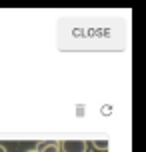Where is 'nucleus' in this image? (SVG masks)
<instances>
[{"instance_id": "obj_1", "label": "nucleus", "mask_w": 146, "mask_h": 152, "mask_svg": "<svg viewBox=\"0 0 146 152\" xmlns=\"http://www.w3.org/2000/svg\"><path fill=\"white\" fill-rule=\"evenodd\" d=\"M60 152H86V142L84 140H62L58 142Z\"/></svg>"}, {"instance_id": "obj_2", "label": "nucleus", "mask_w": 146, "mask_h": 152, "mask_svg": "<svg viewBox=\"0 0 146 152\" xmlns=\"http://www.w3.org/2000/svg\"><path fill=\"white\" fill-rule=\"evenodd\" d=\"M40 152H60L58 150V142H46V146H44Z\"/></svg>"}, {"instance_id": "obj_3", "label": "nucleus", "mask_w": 146, "mask_h": 152, "mask_svg": "<svg viewBox=\"0 0 146 152\" xmlns=\"http://www.w3.org/2000/svg\"><path fill=\"white\" fill-rule=\"evenodd\" d=\"M94 148L96 150H108V140H96L94 142Z\"/></svg>"}, {"instance_id": "obj_4", "label": "nucleus", "mask_w": 146, "mask_h": 152, "mask_svg": "<svg viewBox=\"0 0 146 152\" xmlns=\"http://www.w3.org/2000/svg\"><path fill=\"white\" fill-rule=\"evenodd\" d=\"M0 152H6V148H4V146L0 144Z\"/></svg>"}, {"instance_id": "obj_5", "label": "nucleus", "mask_w": 146, "mask_h": 152, "mask_svg": "<svg viewBox=\"0 0 146 152\" xmlns=\"http://www.w3.org/2000/svg\"><path fill=\"white\" fill-rule=\"evenodd\" d=\"M28 152H38V150H28Z\"/></svg>"}]
</instances>
